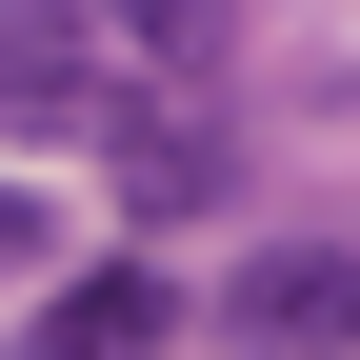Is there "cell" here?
I'll return each instance as SVG.
<instances>
[{
	"mask_svg": "<svg viewBox=\"0 0 360 360\" xmlns=\"http://www.w3.org/2000/svg\"><path fill=\"white\" fill-rule=\"evenodd\" d=\"M40 240H60V220H40L20 180H0V281H40Z\"/></svg>",
	"mask_w": 360,
	"mask_h": 360,
	"instance_id": "5",
	"label": "cell"
},
{
	"mask_svg": "<svg viewBox=\"0 0 360 360\" xmlns=\"http://www.w3.org/2000/svg\"><path fill=\"white\" fill-rule=\"evenodd\" d=\"M101 20H60V0H0V120L20 141H60V120H101Z\"/></svg>",
	"mask_w": 360,
	"mask_h": 360,
	"instance_id": "3",
	"label": "cell"
},
{
	"mask_svg": "<svg viewBox=\"0 0 360 360\" xmlns=\"http://www.w3.org/2000/svg\"><path fill=\"white\" fill-rule=\"evenodd\" d=\"M101 141H120V220H200L220 180H240V141H220L200 101H101Z\"/></svg>",
	"mask_w": 360,
	"mask_h": 360,
	"instance_id": "2",
	"label": "cell"
},
{
	"mask_svg": "<svg viewBox=\"0 0 360 360\" xmlns=\"http://www.w3.org/2000/svg\"><path fill=\"white\" fill-rule=\"evenodd\" d=\"M220 340H260V360H340V240H281V260H240Z\"/></svg>",
	"mask_w": 360,
	"mask_h": 360,
	"instance_id": "4",
	"label": "cell"
},
{
	"mask_svg": "<svg viewBox=\"0 0 360 360\" xmlns=\"http://www.w3.org/2000/svg\"><path fill=\"white\" fill-rule=\"evenodd\" d=\"M160 340H180V281H160V260H80L0 360H160Z\"/></svg>",
	"mask_w": 360,
	"mask_h": 360,
	"instance_id": "1",
	"label": "cell"
}]
</instances>
